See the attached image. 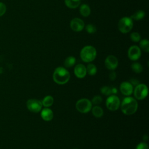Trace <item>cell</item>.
I'll use <instances>...</instances> for the list:
<instances>
[{"label": "cell", "mask_w": 149, "mask_h": 149, "mask_svg": "<svg viewBox=\"0 0 149 149\" xmlns=\"http://www.w3.org/2000/svg\"><path fill=\"white\" fill-rule=\"evenodd\" d=\"M120 105L122 112L127 115L134 113L138 108L137 101L134 98L129 96L123 98Z\"/></svg>", "instance_id": "1"}, {"label": "cell", "mask_w": 149, "mask_h": 149, "mask_svg": "<svg viewBox=\"0 0 149 149\" xmlns=\"http://www.w3.org/2000/svg\"><path fill=\"white\" fill-rule=\"evenodd\" d=\"M69 71L63 67L56 68L53 73V80L58 84H64L68 82L70 79Z\"/></svg>", "instance_id": "2"}, {"label": "cell", "mask_w": 149, "mask_h": 149, "mask_svg": "<svg viewBox=\"0 0 149 149\" xmlns=\"http://www.w3.org/2000/svg\"><path fill=\"white\" fill-rule=\"evenodd\" d=\"M81 60L86 63L93 61L97 56L96 49L92 45H86L84 47L80 53Z\"/></svg>", "instance_id": "3"}, {"label": "cell", "mask_w": 149, "mask_h": 149, "mask_svg": "<svg viewBox=\"0 0 149 149\" xmlns=\"http://www.w3.org/2000/svg\"><path fill=\"white\" fill-rule=\"evenodd\" d=\"M133 26V20L130 17L125 16L122 17L118 22V27L119 31L123 34H126L130 31Z\"/></svg>", "instance_id": "4"}, {"label": "cell", "mask_w": 149, "mask_h": 149, "mask_svg": "<svg viewBox=\"0 0 149 149\" xmlns=\"http://www.w3.org/2000/svg\"><path fill=\"white\" fill-rule=\"evenodd\" d=\"M92 103L90 100L87 98H81L79 100L76 104L77 110L83 113L88 112L92 108Z\"/></svg>", "instance_id": "5"}, {"label": "cell", "mask_w": 149, "mask_h": 149, "mask_svg": "<svg viewBox=\"0 0 149 149\" xmlns=\"http://www.w3.org/2000/svg\"><path fill=\"white\" fill-rule=\"evenodd\" d=\"M133 94L134 97L138 100H142L146 98L148 95V87L144 84H139L136 86Z\"/></svg>", "instance_id": "6"}, {"label": "cell", "mask_w": 149, "mask_h": 149, "mask_svg": "<svg viewBox=\"0 0 149 149\" xmlns=\"http://www.w3.org/2000/svg\"><path fill=\"white\" fill-rule=\"evenodd\" d=\"M107 108L112 111H116L120 107V101L118 96L115 94L110 95L106 100L105 102Z\"/></svg>", "instance_id": "7"}, {"label": "cell", "mask_w": 149, "mask_h": 149, "mask_svg": "<svg viewBox=\"0 0 149 149\" xmlns=\"http://www.w3.org/2000/svg\"><path fill=\"white\" fill-rule=\"evenodd\" d=\"M26 106L30 111L34 113H38L41 110L42 104L39 100L31 98L27 100Z\"/></svg>", "instance_id": "8"}, {"label": "cell", "mask_w": 149, "mask_h": 149, "mask_svg": "<svg viewBox=\"0 0 149 149\" xmlns=\"http://www.w3.org/2000/svg\"><path fill=\"white\" fill-rule=\"evenodd\" d=\"M141 55V51L139 47L134 45L129 47L127 51V56L130 60L133 61H137L140 58Z\"/></svg>", "instance_id": "9"}, {"label": "cell", "mask_w": 149, "mask_h": 149, "mask_svg": "<svg viewBox=\"0 0 149 149\" xmlns=\"http://www.w3.org/2000/svg\"><path fill=\"white\" fill-rule=\"evenodd\" d=\"M70 27L73 31L79 32L83 30L84 27V22L82 19L79 17H74L70 21Z\"/></svg>", "instance_id": "10"}, {"label": "cell", "mask_w": 149, "mask_h": 149, "mask_svg": "<svg viewBox=\"0 0 149 149\" xmlns=\"http://www.w3.org/2000/svg\"><path fill=\"white\" fill-rule=\"evenodd\" d=\"M118 65V60L116 56L112 55H108L105 59V67L110 70H115Z\"/></svg>", "instance_id": "11"}, {"label": "cell", "mask_w": 149, "mask_h": 149, "mask_svg": "<svg viewBox=\"0 0 149 149\" xmlns=\"http://www.w3.org/2000/svg\"><path fill=\"white\" fill-rule=\"evenodd\" d=\"M120 92L124 95L129 96L130 95L133 91V86L130 82L128 81H123L119 87Z\"/></svg>", "instance_id": "12"}, {"label": "cell", "mask_w": 149, "mask_h": 149, "mask_svg": "<svg viewBox=\"0 0 149 149\" xmlns=\"http://www.w3.org/2000/svg\"><path fill=\"white\" fill-rule=\"evenodd\" d=\"M74 73L77 78H79V79L84 78L87 74L86 66L81 63L77 64L74 67Z\"/></svg>", "instance_id": "13"}, {"label": "cell", "mask_w": 149, "mask_h": 149, "mask_svg": "<svg viewBox=\"0 0 149 149\" xmlns=\"http://www.w3.org/2000/svg\"><path fill=\"white\" fill-rule=\"evenodd\" d=\"M54 114L52 111L48 108H45L43 109L41 112V117L45 121H49L51 120L53 118Z\"/></svg>", "instance_id": "14"}, {"label": "cell", "mask_w": 149, "mask_h": 149, "mask_svg": "<svg viewBox=\"0 0 149 149\" xmlns=\"http://www.w3.org/2000/svg\"><path fill=\"white\" fill-rule=\"evenodd\" d=\"M79 12L81 15L83 16V17H87L90 15L91 9L90 6L88 5L86 3H83L80 5Z\"/></svg>", "instance_id": "15"}, {"label": "cell", "mask_w": 149, "mask_h": 149, "mask_svg": "<svg viewBox=\"0 0 149 149\" xmlns=\"http://www.w3.org/2000/svg\"><path fill=\"white\" fill-rule=\"evenodd\" d=\"M65 5L70 9L78 8L81 3V0H65Z\"/></svg>", "instance_id": "16"}, {"label": "cell", "mask_w": 149, "mask_h": 149, "mask_svg": "<svg viewBox=\"0 0 149 149\" xmlns=\"http://www.w3.org/2000/svg\"><path fill=\"white\" fill-rule=\"evenodd\" d=\"M91 111H92V113L93 115L97 118H101L102 115H103V113H104V111H103V109L101 107H100V106H98V105H95L94 107H93V108H91Z\"/></svg>", "instance_id": "17"}, {"label": "cell", "mask_w": 149, "mask_h": 149, "mask_svg": "<svg viewBox=\"0 0 149 149\" xmlns=\"http://www.w3.org/2000/svg\"><path fill=\"white\" fill-rule=\"evenodd\" d=\"M146 13L145 12L142 10H139L135 12L133 14H132L130 16V18L132 20H140L143 19L145 17Z\"/></svg>", "instance_id": "18"}, {"label": "cell", "mask_w": 149, "mask_h": 149, "mask_svg": "<svg viewBox=\"0 0 149 149\" xmlns=\"http://www.w3.org/2000/svg\"><path fill=\"white\" fill-rule=\"evenodd\" d=\"M76 59L74 56H69L65 59L63 62V65L65 67L69 68L73 66L76 63Z\"/></svg>", "instance_id": "19"}, {"label": "cell", "mask_w": 149, "mask_h": 149, "mask_svg": "<svg viewBox=\"0 0 149 149\" xmlns=\"http://www.w3.org/2000/svg\"><path fill=\"white\" fill-rule=\"evenodd\" d=\"M140 48L143 51L148 53L149 52V41L147 39H143L140 41Z\"/></svg>", "instance_id": "20"}, {"label": "cell", "mask_w": 149, "mask_h": 149, "mask_svg": "<svg viewBox=\"0 0 149 149\" xmlns=\"http://www.w3.org/2000/svg\"><path fill=\"white\" fill-rule=\"evenodd\" d=\"M41 102H42V105H44L45 107L48 108L51 107L53 104L54 98L51 95H47L43 98Z\"/></svg>", "instance_id": "21"}, {"label": "cell", "mask_w": 149, "mask_h": 149, "mask_svg": "<svg viewBox=\"0 0 149 149\" xmlns=\"http://www.w3.org/2000/svg\"><path fill=\"white\" fill-rule=\"evenodd\" d=\"M87 73L90 76H94L96 74L97 69L95 65L93 63H88L86 68Z\"/></svg>", "instance_id": "22"}, {"label": "cell", "mask_w": 149, "mask_h": 149, "mask_svg": "<svg viewBox=\"0 0 149 149\" xmlns=\"http://www.w3.org/2000/svg\"><path fill=\"white\" fill-rule=\"evenodd\" d=\"M131 68L132 70L136 73H140L143 71V66L139 62L133 63L131 65Z\"/></svg>", "instance_id": "23"}, {"label": "cell", "mask_w": 149, "mask_h": 149, "mask_svg": "<svg viewBox=\"0 0 149 149\" xmlns=\"http://www.w3.org/2000/svg\"><path fill=\"white\" fill-rule=\"evenodd\" d=\"M130 38L134 42H137L141 40V36L138 32H133L130 35Z\"/></svg>", "instance_id": "24"}, {"label": "cell", "mask_w": 149, "mask_h": 149, "mask_svg": "<svg viewBox=\"0 0 149 149\" xmlns=\"http://www.w3.org/2000/svg\"><path fill=\"white\" fill-rule=\"evenodd\" d=\"M85 29L88 34H94L97 31L96 27L92 24H88L86 26Z\"/></svg>", "instance_id": "25"}, {"label": "cell", "mask_w": 149, "mask_h": 149, "mask_svg": "<svg viewBox=\"0 0 149 149\" xmlns=\"http://www.w3.org/2000/svg\"><path fill=\"white\" fill-rule=\"evenodd\" d=\"M100 91H101V93L102 94L105 95H108V96H109V95H111V94H112L111 88L109 87H108V86H105L102 87L101 88Z\"/></svg>", "instance_id": "26"}, {"label": "cell", "mask_w": 149, "mask_h": 149, "mask_svg": "<svg viewBox=\"0 0 149 149\" xmlns=\"http://www.w3.org/2000/svg\"><path fill=\"white\" fill-rule=\"evenodd\" d=\"M102 98L100 95H95L92 98V100L91 102L92 104H93L95 105H99L100 104H101L102 102Z\"/></svg>", "instance_id": "27"}, {"label": "cell", "mask_w": 149, "mask_h": 149, "mask_svg": "<svg viewBox=\"0 0 149 149\" xmlns=\"http://www.w3.org/2000/svg\"><path fill=\"white\" fill-rule=\"evenodd\" d=\"M136 149H149V148L148 144L145 141H143L139 143L137 145Z\"/></svg>", "instance_id": "28"}, {"label": "cell", "mask_w": 149, "mask_h": 149, "mask_svg": "<svg viewBox=\"0 0 149 149\" xmlns=\"http://www.w3.org/2000/svg\"><path fill=\"white\" fill-rule=\"evenodd\" d=\"M6 11V6L5 3L0 2V16H3Z\"/></svg>", "instance_id": "29"}, {"label": "cell", "mask_w": 149, "mask_h": 149, "mask_svg": "<svg viewBox=\"0 0 149 149\" xmlns=\"http://www.w3.org/2000/svg\"><path fill=\"white\" fill-rule=\"evenodd\" d=\"M116 73L114 71H112L109 73V78L111 80H114L116 79Z\"/></svg>", "instance_id": "30"}, {"label": "cell", "mask_w": 149, "mask_h": 149, "mask_svg": "<svg viewBox=\"0 0 149 149\" xmlns=\"http://www.w3.org/2000/svg\"><path fill=\"white\" fill-rule=\"evenodd\" d=\"M130 83L132 84V85L133 86H137L139 84V81L136 79H131L130 80Z\"/></svg>", "instance_id": "31"}, {"label": "cell", "mask_w": 149, "mask_h": 149, "mask_svg": "<svg viewBox=\"0 0 149 149\" xmlns=\"http://www.w3.org/2000/svg\"><path fill=\"white\" fill-rule=\"evenodd\" d=\"M111 91H112V94H115L118 93V90H117V89L115 87L111 88Z\"/></svg>", "instance_id": "32"}, {"label": "cell", "mask_w": 149, "mask_h": 149, "mask_svg": "<svg viewBox=\"0 0 149 149\" xmlns=\"http://www.w3.org/2000/svg\"><path fill=\"white\" fill-rule=\"evenodd\" d=\"M143 140H144V141H146V140H147V139H148V137H147V135H144V136H143Z\"/></svg>", "instance_id": "33"}, {"label": "cell", "mask_w": 149, "mask_h": 149, "mask_svg": "<svg viewBox=\"0 0 149 149\" xmlns=\"http://www.w3.org/2000/svg\"><path fill=\"white\" fill-rule=\"evenodd\" d=\"M74 149H77V148H74Z\"/></svg>", "instance_id": "34"}]
</instances>
